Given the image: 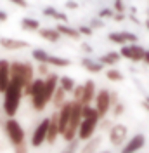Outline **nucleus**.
<instances>
[{"label": "nucleus", "mask_w": 149, "mask_h": 153, "mask_svg": "<svg viewBox=\"0 0 149 153\" xmlns=\"http://www.w3.org/2000/svg\"><path fill=\"white\" fill-rule=\"evenodd\" d=\"M99 122H101V115L97 113V110L92 105L83 106V118H82V124L78 127L76 139L80 143H85L90 137H94L95 132L99 131Z\"/></svg>", "instance_id": "1"}, {"label": "nucleus", "mask_w": 149, "mask_h": 153, "mask_svg": "<svg viewBox=\"0 0 149 153\" xmlns=\"http://www.w3.org/2000/svg\"><path fill=\"white\" fill-rule=\"evenodd\" d=\"M24 94V85L19 80H10L9 87L4 92V113L7 118H14L21 106V97Z\"/></svg>", "instance_id": "2"}, {"label": "nucleus", "mask_w": 149, "mask_h": 153, "mask_svg": "<svg viewBox=\"0 0 149 153\" xmlns=\"http://www.w3.org/2000/svg\"><path fill=\"white\" fill-rule=\"evenodd\" d=\"M4 132L7 136L9 143L12 144V148H18L26 144V132L23 129V125L19 124L18 118H5L4 122Z\"/></svg>", "instance_id": "3"}, {"label": "nucleus", "mask_w": 149, "mask_h": 153, "mask_svg": "<svg viewBox=\"0 0 149 153\" xmlns=\"http://www.w3.org/2000/svg\"><path fill=\"white\" fill-rule=\"evenodd\" d=\"M28 96L31 97V106L35 111H44L47 106V101H45V80L44 78H35L33 84L30 87L28 91Z\"/></svg>", "instance_id": "4"}, {"label": "nucleus", "mask_w": 149, "mask_h": 153, "mask_svg": "<svg viewBox=\"0 0 149 153\" xmlns=\"http://www.w3.org/2000/svg\"><path fill=\"white\" fill-rule=\"evenodd\" d=\"M111 106H113V99H111V91L109 89H101L97 91L95 99H94V108L97 110V113L101 115V118L108 117L111 113Z\"/></svg>", "instance_id": "5"}, {"label": "nucleus", "mask_w": 149, "mask_h": 153, "mask_svg": "<svg viewBox=\"0 0 149 153\" xmlns=\"http://www.w3.org/2000/svg\"><path fill=\"white\" fill-rule=\"evenodd\" d=\"M49 122H50V118L47 117V118H42V120L35 125V129H33V132H31V139H30L31 148H40V146H44V144L47 143Z\"/></svg>", "instance_id": "6"}, {"label": "nucleus", "mask_w": 149, "mask_h": 153, "mask_svg": "<svg viewBox=\"0 0 149 153\" xmlns=\"http://www.w3.org/2000/svg\"><path fill=\"white\" fill-rule=\"evenodd\" d=\"M108 141L114 148H121L128 141V127L125 124H114L108 132Z\"/></svg>", "instance_id": "7"}, {"label": "nucleus", "mask_w": 149, "mask_h": 153, "mask_svg": "<svg viewBox=\"0 0 149 153\" xmlns=\"http://www.w3.org/2000/svg\"><path fill=\"white\" fill-rule=\"evenodd\" d=\"M120 54L125 59H130L134 63H139V61H144L146 49L142 47V45H139V44H127V45H121Z\"/></svg>", "instance_id": "8"}, {"label": "nucleus", "mask_w": 149, "mask_h": 153, "mask_svg": "<svg viewBox=\"0 0 149 153\" xmlns=\"http://www.w3.org/2000/svg\"><path fill=\"white\" fill-rule=\"evenodd\" d=\"M146 146V136L142 132L134 134L127 143L120 148V153H140Z\"/></svg>", "instance_id": "9"}, {"label": "nucleus", "mask_w": 149, "mask_h": 153, "mask_svg": "<svg viewBox=\"0 0 149 153\" xmlns=\"http://www.w3.org/2000/svg\"><path fill=\"white\" fill-rule=\"evenodd\" d=\"M71 113H73V101H68L63 105L61 110H57V120H59V131H61V136L66 131V127L71 120Z\"/></svg>", "instance_id": "10"}, {"label": "nucleus", "mask_w": 149, "mask_h": 153, "mask_svg": "<svg viewBox=\"0 0 149 153\" xmlns=\"http://www.w3.org/2000/svg\"><path fill=\"white\" fill-rule=\"evenodd\" d=\"M10 84V61L0 59V92H5Z\"/></svg>", "instance_id": "11"}, {"label": "nucleus", "mask_w": 149, "mask_h": 153, "mask_svg": "<svg viewBox=\"0 0 149 153\" xmlns=\"http://www.w3.org/2000/svg\"><path fill=\"white\" fill-rule=\"evenodd\" d=\"M50 122H49V134H47V144H54L57 141V137L61 136L59 131V120H57V111L54 115L49 117Z\"/></svg>", "instance_id": "12"}, {"label": "nucleus", "mask_w": 149, "mask_h": 153, "mask_svg": "<svg viewBox=\"0 0 149 153\" xmlns=\"http://www.w3.org/2000/svg\"><path fill=\"white\" fill-rule=\"evenodd\" d=\"M95 82L94 80H87L83 84V96H82V106H89L92 105V101L95 99Z\"/></svg>", "instance_id": "13"}, {"label": "nucleus", "mask_w": 149, "mask_h": 153, "mask_svg": "<svg viewBox=\"0 0 149 153\" xmlns=\"http://www.w3.org/2000/svg\"><path fill=\"white\" fill-rule=\"evenodd\" d=\"M103 144V136L95 134L89 141H85L83 146L80 148V153H99V146Z\"/></svg>", "instance_id": "14"}, {"label": "nucleus", "mask_w": 149, "mask_h": 153, "mask_svg": "<svg viewBox=\"0 0 149 153\" xmlns=\"http://www.w3.org/2000/svg\"><path fill=\"white\" fill-rule=\"evenodd\" d=\"M0 45L7 51H19V49H26L30 44L18 38H0Z\"/></svg>", "instance_id": "15"}, {"label": "nucleus", "mask_w": 149, "mask_h": 153, "mask_svg": "<svg viewBox=\"0 0 149 153\" xmlns=\"http://www.w3.org/2000/svg\"><path fill=\"white\" fill-rule=\"evenodd\" d=\"M82 66L89 71V73H101L104 70V65L99 63V59H90V57H82Z\"/></svg>", "instance_id": "16"}, {"label": "nucleus", "mask_w": 149, "mask_h": 153, "mask_svg": "<svg viewBox=\"0 0 149 153\" xmlns=\"http://www.w3.org/2000/svg\"><path fill=\"white\" fill-rule=\"evenodd\" d=\"M38 33H40V37L44 38V40L52 42V44L59 42V38H61V33H59L56 28H40L38 30Z\"/></svg>", "instance_id": "17"}, {"label": "nucleus", "mask_w": 149, "mask_h": 153, "mask_svg": "<svg viewBox=\"0 0 149 153\" xmlns=\"http://www.w3.org/2000/svg\"><path fill=\"white\" fill-rule=\"evenodd\" d=\"M120 59H121V54H120V52L111 51V52H106V54H103V56L99 57V63H103L104 66H113V65L120 63Z\"/></svg>", "instance_id": "18"}, {"label": "nucleus", "mask_w": 149, "mask_h": 153, "mask_svg": "<svg viewBox=\"0 0 149 153\" xmlns=\"http://www.w3.org/2000/svg\"><path fill=\"white\" fill-rule=\"evenodd\" d=\"M52 106H54V110H61L64 103H68V99H66V92L61 89V87H57L56 92H54V97H52Z\"/></svg>", "instance_id": "19"}, {"label": "nucleus", "mask_w": 149, "mask_h": 153, "mask_svg": "<svg viewBox=\"0 0 149 153\" xmlns=\"http://www.w3.org/2000/svg\"><path fill=\"white\" fill-rule=\"evenodd\" d=\"M56 30L61 35H64V37H68V38H73V40H78V38H80V31L71 28V26H68V25H63V23H61V25H57Z\"/></svg>", "instance_id": "20"}, {"label": "nucleus", "mask_w": 149, "mask_h": 153, "mask_svg": "<svg viewBox=\"0 0 149 153\" xmlns=\"http://www.w3.org/2000/svg\"><path fill=\"white\" fill-rule=\"evenodd\" d=\"M59 87L64 91L66 94H71V92L74 91V87H76V84H74V80L71 78V76L63 75V76H59Z\"/></svg>", "instance_id": "21"}, {"label": "nucleus", "mask_w": 149, "mask_h": 153, "mask_svg": "<svg viewBox=\"0 0 149 153\" xmlns=\"http://www.w3.org/2000/svg\"><path fill=\"white\" fill-rule=\"evenodd\" d=\"M21 28L26 31H38L40 30V21L33 18H23L21 19Z\"/></svg>", "instance_id": "22"}, {"label": "nucleus", "mask_w": 149, "mask_h": 153, "mask_svg": "<svg viewBox=\"0 0 149 153\" xmlns=\"http://www.w3.org/2000/svg\"><path fill=\"white\" fill-rule=\"evenodd\" d=\"M31 57H33L37 63H49L50 54L47 52L45 49H33V51H31Z\"/></svg>", "instance_id": "23"}, {"label": "nucleus", "mask_w": 149, "mask_h": 153, "mask_svg": "<svg viewBox=\"0 0 149 153\" xmlns=\"http://www.w3.org/2000/svg\"><path fill=\"white\" fill-rule=\"evenodd\" d=\"M49 65L50 66H56V68H66V66L71 65V61L66 59V57H61V56H50L49 57Z\"/></svg>", "instance_id": "24"}, {"label": "nucleus", "mask_w": 149, "mask_h": 153, "mask_svg": "<svg viewBox=\"0 0 149 153\" xmlns=\"http://www.w3.org/2000/svg\"><path fill=\"white\" fill-rule=\"evenodd\" d=\"M108 38H109V42H113V44L127 45V38H125V33L123 31H113V33L108 35Z\"/></svg>", "instance_id": "25"}, {"label": "nucleus", "mask_w": 149, "mask_h": 153, "mask_svg": "<svg viewBox=\"0 0 149 153\" xmlns=\"http://www.w3.org/2000/svg\"><path fill=\"white\" fill-rule=\"evenodd\" d=\"M106 78L111 80V82H121L125 76H123V73H121L120 70H116V68H109V70L106 71Z\"/></svg>", "instance_id": "26"}, {"label": "nucleus", "mask_w": 149, "mask_h": 153, "mask_svg": "<svg viewBox=\"0 0 149 153\" xmlns=\"http://www.w3.org/2000/svg\"><path fill=\"white\" fill-rule=\"evenodd\" d=\"M123 113H125V105L118 99V101L113 105V108H111V115H113V118H120Z\"/></svg>", "instance_id": "27"}, {"label": "nucleus", "mask_w": 149, "mask_h": 153, "mask_svg": "<svg viewBox=\"0 0 149 153\" xmlns=\"http://www.w3.org/2000/svg\"><path fill=\"white\" fill-rule=\"evenodd\" d=\"M113 125H114L113 118L104 117V118H101V122H99V131H101V132H109V129H111Z\"/></svg>", "instance_id": "28"}, {"label": "nucleus", "mask_w": 149, "mask_h": 153, "mask_svg": "<svg viewBox=\"0 0 149 153\" xmlns=\"http://www.w3.org/2000/svg\"><path fill=\"white\" fill-rule=\"evenodd\" d=\"M78 146H80V141L74 139V141H71V143H66L64 150H63L61 153H76L78 152Z\"/></svg>", "instance_id": "29"}, {"label": "nucleus", "mask_w": 149, "mask_h": 153, "mask_svg": "<svg viewBox=\"0 0 149 153\" xmlns=\"http://www.w3.org/2000/svg\"><path fill=\"white\" fill-rule=\"evenodd\" d=\"M49 63H38V68H37V71H38V75H40V78L42 76H49L50 75V71H49Z\"/></svg>", "instance_id": "30"}, {"label": "nucleus", "mask_w": 149, "mask_h": 153, "mask_svg": "<svg viewBox=\"0 0 149 153\" xmlns=\"http://www.w3.org/2000/svg\"><path fill=\"white\" fill-rule=\"evenodd\" d=\"M71 94H73V101H78V103H80V101H82V96H83V84L74 87V91Z\"/></svg>", "instance_id": "31"}, {"label": "nucleus", "mask_w": 149, "mask_h": 153, "mask_svg": "<svg viewBox=\"0 0 149 153\" xmlns=\"http://www.w3.org/2000/svg\"><path fill=\"white\" fill-rule=\"evenodd\" d=\"M125 33V38H127V44H137V35L135 33H130V31H123Z\"/></svg>", "instance_id": "32"}, {"label": "nucleus", "mask_w": 149, "mask_h": 153, "mask_svg": "<svg viewBox=\"0 0 149 153\" xmlns=\"http://www.w3.org/2000/svg\"><path fill=\"white\" fill-rule=\"evenodd\" d=\"M44 16H49V18H54V19H56L57 10L54 9V7H45V9H44Z\"/></svg>", "instance_id": "33"}, {"label": "nucleus", "mask_w": 149, "mask_h": 153, "mask_svg": "<svg viewBox=\"0 0 149 153\" xmlns=\"http://www.w3.org/2000/svg\"><path fill=\"white\" fill-rule=\"evenodd\" d=\"M78 31H80V35H87V37H90V35L94 33V30L90 28V26H80Z\"/></svg>", "instance_id": "34"}, {"label": "nucleus", "mask_w": 149, "mask_h": 153, "mask_svg": "<svg viewBox=\"0 0 149 153\" xmlns=\"http://www.w3.org/2000/svg\"><path fill=\"white\" fill-rule=\"evenodd\" d=\"M103 26H104V23L101 21V19H92V21H90V28H92V30L103 28Z\"/></svg>", "instance_id": "35"}, {"label": "nucleus", "mask_w": 149, "mask_h": 153, "mask_svg": "<svg viewBox=\"0 0 149 153\" xmlns=\"http://www.w3.org/2000/svg\"><path fill=\"white\" fill-rule=\"evenodd\" d=\"M114 14H113L111 9H103L101 12H99V18H113Z\"/></svg>", "instance_id": "36"}, {"label": "nucleus", "mask_w": 149, "mask_h": 153, "mask_svg": "<svg viewBox=\"0 0 149 153\" xmlns=\"http://www.w3.org/2000/svg\"><path fill=\"white\" fill-rule=\"evenodd\" d=\"M9 2L16 4L18 7H23V9H26V7H28V2H26V0H9Z\"/></svg>", "instance_id": "37"}, {"label": "nucleus", "mask_w": 149, "mask_h": 153, "mask_svg": "<svg viewBox=\"0 0 149 153\" xmlns=\"http://www.w3.org/2000/svg\"><path fill=\"white\" fill-rule=\"evenodd\" d=\"M114 9L118 10V12H123L125 7H123V0H114Z\"/></svg>", "instance_id": "38"}, {"label": "nucleus", "mask_w": 149, "mask_h": 153, "mask_svg": "<svg viewBox=\"0 0 149 153\" xmlns=\"http://www.w3.org/2000/svg\"><path fill=\"white\" fill-rule=\"evenodd\" d=\"M66 7H68V9H78V2H74V0H68V2H66Z\"/></svg>", "instance_id": "39"}, {"label": "nucleus", "mask_w": 149, "mask_h": 153, "mask_svg": "<svg viewBox=\"0 0 149 153\" xmlns=\"http://www.w3.org/2000/svg\"><path fill=\"white\" fill-rule=\"evenodd\" d=\"M14 153H28V146H26V144L18 146V148H14Z\"/></svg>", "instance_id": "40"}, {"label": "nucleus", "mask_w": 149, "mask_h": 153, "mask_svg": "<svg viewBox=\"0 0 149 153\" xmlns=\"http://www.w3.org/2000/svg\"><path fill=\"white\" fill-rule=\"evenodd\" d=\"M56 19H57V21H61V23H63V25H64L66 21H68V16H66V14H63V12H57Z\"/></svg>", "instance_id": "41"}, {"label": "nucleus", "mask_w": 149, "mask_h": 153, "mask_svg": "<svg viewBox=\"0 0 149 153\" xmlns=\"http://www.w3.org/2000/svg\"><path fill=\"white\" fill-rule=\"evenodd\" d=\"M82 51H83V52H87V54H92V51H94V49L90 47L89 44H82Z\"/></svg>", "instance_id": "42"}, {"label": "nucleus", "mask_w": 149, "mask_h": 153, "mask_svg": "<svg viewBox=\"0 0 149 153\" xmlns=\"http://www.w3.org/2000/svg\"><path fill=\"white\" fill-rule=\"evenodd\" d=\"M142 108H144V110L149 113V96H146V97H144V101H142Z\"/></svg>", "instance_id": "43"}, {"label": "nucleus", "mask_w": 149, "mask_h": 153, "mask_svg": "<svg viewBox=\"0 0 149 153\" xmlns=\"http://www.w3.org/2000/svg\"><path fill=\"white\" fill-rule=\"evenodd\" d=\"M113 19L120 23V21H123V19H125V14H123V12H118V14H114V16H113Z\"/></svg>", "instance_id": "44"}, {"label": "nucleus", "mask_w": 149, "mask_h": 153, "mask_svg": "<svg viewBox=\"0 0 149 153\" xmlns=\"http://www.w3.org/2000/svg\"><path fill=\"white\" fill-rule=\"evenodd\" d=\"M7 18H9V16H7V12L0 10V23H2V21H7Z\"/></svg>", "instance_id": "45"}, {"label": "nucleus", "mask_w": 149, "mask_h": 153, "mask_svg": "<svg viewBox=\"0 0 149 153\" xmlns=\"http://www.w3.org/2000/svg\"><path fill=\"white\" fill-rule=\"evenodd\" d=\"M144 63L149 66V49H146V54H144Z\"/></svg>", "instance_id": "46"}, {"label": "nucleus", "mask_w": 149, "mask_h": 153, "mask_svg": "<svg viewBox=\"0 0 149 153\" xmlns=\"http://www.w3.org/2000/svg\"><path fill=\"white\" fill-rule=\"evenodd\" d=\"M99 153H111V150H103V152H99Z\"/></svg>", "instance_id": "47"}, {"label": "nucleus", "mask_w": 149, "mask_h": 153, "mask_svg": "<svg viewBox=\"0 0 149 153\" xmlns=\"http://www.w3.org/2000/svg\"><path fill=\"white\" fill-rule=\"evenodd\" d=\"M146 28L149 30V19H148V21H146Z\"/></svg>", "instance_id": "48"}, {"label": "nucleus", "mask_w": 149, "mask_h": 153, "mask_svg": "<svg viewBox=\"0 0 149 153\" xmlns=\"http://www.w3.org/2000/svg\"><path fill=\"white\" fill-rule=\"evenodd\" d=\"M140 153H142V152H140Z\"/></svg>", "instance_id": "49"}]
</instances>
